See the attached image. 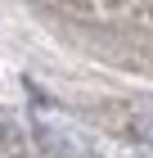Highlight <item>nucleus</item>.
<instances>
[{
  "mask_svg": "<svg viewBox=\"0 0 153 158\" xmlns=\"http://www.w3.org/2000/svg\"><path fill=\"white\" fill-rule=\"evenodd\" d=\"M135 127H140V131H144V135L153 140V104H149V109L140 113V118H135Z\"/></svg>",
  "mask_w": 153,
  "mask_h": 158,
  "instance_id": "1",
  "label": "nucleus"
}]
</instances>
